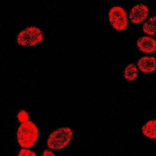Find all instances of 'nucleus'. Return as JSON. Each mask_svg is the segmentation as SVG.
<instances>
[{"instance_id":"obj_1","label":"nucleus","mask_w":156,"mask_h":156,"mask_svg":"<svg viewBox=\"0 0 156 156\" xmlns=\"http://www.w3.org/2000/svg\"><path fill=\"white\" fill-rule=\"evenodd\" d=\"M38 136V130L37 126L29 120L22 123L17 132L18 142L21 147L24 148L33 146L37 141Z\"/></svg>"},{"instance_id":"obj_7","label":"nucleus","mask_w":156,"mask_h":156,"mask_svg":"<svg viewBox=\"0 0 156 156\" xmlns=\"http://www.w3.org/2000/svg\"><path fill=\"white\" fill-rule=\"evenodd\" d=\"M137 65L142 72L152 73L156 70V58L152 56L143 57L138 60Z\"/></svg>"},{"instance_id":"obj_6","label":"nucleus","mask_w":156,"mask_h":156,"mask_svg":"<svg viewBox=\"0 0 156 156\" xmlns=\"http://www.w3.org/2000/svg\"><path fill=\"white\" fill-rule=\"evenodd\" d=\"M136 45L142 52L150 53L156 50V41L152 37L145 36L140 38L137 41Z\"/></svg>"},{"instance_id":"obj_5","label":"nucleus","mask_w":156,"mask_h":156,"mask_svg":"<svg viewBox=\"0 0 156 156\" xmlns=\"http://www.w3.org/2000/svg\"><path fill=\"white\" fill-rule=\"evenodd\" d=\"M149 13L147 7L143 4L134 6L131 10L129 17L131 22L136 24L144 22L147 17Z\"/></svg>"},{"instance_id":"obj_11","label":"nucleus","mask_w":156,"mask_h":156,"mask_svg":"<svg viewBox=\"0 0 156 156\" xmlns=\"http://www.w3.org/2000/svg\"><path fill=\"white\" fill-rule=\"evenodd\" d=\"M17 118L19 122L22 123L29 121V116L26 111L22 110L20 111L18 113Z\"/></svg>"},{"instance_id":"obj_8","label":"nucleus","mask_w":156,"mask_h":156,"mask_svg":"<svg viewBox=\"0 0 156 156\" xmlns=\"http://www.w3.org/2000/svg\"><path fill=\"white\" fill-rule=\"evenodd\" d=\"M144 135L151 139H156V119L147 122L142 127Z\"/></svg>"},{"instance_id":"obj_3","label":"nucleus","mask_w":156,"mask_h":156,"mask_svg":"<svg viewBox=\"0 0 156 156\" xmlns=\"http://www.w3.org/2000/svg\"><path fill=\"white\" fill-rule=\"evenodd\" d=\"M43 39L41 31L35 27L27 28L19 34L17 42L20 45L31 46L40 42Z\"/></svg>"},{"instance_id":"obj_9","label":"nucleus","mask_w":156,"mask_h":156,"mask_svg":"<svg viewBox=\"0 0 156 156\" xmlns=\"http://www.w3.org/2000/svg\"><path fill=\"white\" fill-rule=\"evenodd\" d=\"M143 32L151 36H156V16L150 18L143 26Z\"/></svg>"},{"instance_id":"obj_12","label":"nucleus","mask_w":156,"mask_h":156,"mask_svg":"<svg viewBox=\"0 0 156 156\" xmlns=\"http://www.w3.org/2000/svg\"><path fill=\"white\" fill-rule=\"evenodd\" d=\"M22 156H36V153L34 151L28 149H21L18 155Z\"/></svg>"},{"instance_id":"obj_4","label":"nucleus","mask_w":156,"mask_h":156,"mask_svg":"<svg viewBox=\"0 0 156 156\" xmlns=\"http://www.w3.org/2000/svg\"><path fill=\"white\" fill-rule=\"evenodd\" d=\"M108 15L110 22L115 29L121 31L126 29L128 20L126 13L123 8L118 6L112 7Z\"/></svg>"},{"instance_id":"obj_10","label":"nucleus","mask_w":156,"mask_h":156,"mask_svg":"<svg viewBox=\"0 0 156 156\" xmlns=\"http://www.w3.org/2000/svg\"><path fill=\"white\" fill-rule=\"evenodd\" d=\"M138 71L136 66L133 64L129 65L124 71V76L128 81L134 80L137 77Z\"/></svg>"},{"instance_id":"obj_2","label":"nucleus","mask_w":156,"mask_h":156,"mask_svg":"<svg viewBox=\"0 0 156 156\" xmlns=\"http://www.w3.org/2000/svg\"><path fill=\"white\" fill-rule=\"evenodd\" d=\"M72 130L69 127L58 129L52 132L49 136L47 145L49 148L60 150L64 148L69 143L73 136Z\"/></svg>"},{"instance_id":"obj_13","label":"nucleus","mask_w":156,"mask_h":156,"mask_svg":"<svg viewBox=\"0 0 156 156\" xmlns=\"http://www.w3.org/2000/svg\"><path fill=\"white\" fill-rule=\"evenodd\" d=\"M42 155L44 156H54L55 155L51 151L46 150H44L42 154Z\"/></svg>"}]
</instances>
